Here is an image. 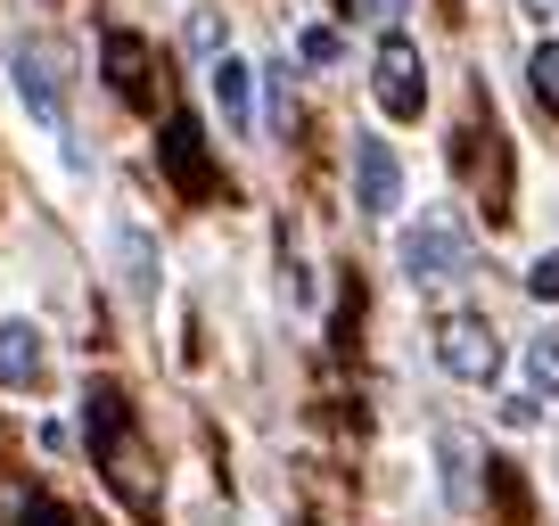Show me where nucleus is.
Masks as SVG:
<instances>
[{
    "mask_svg": "<svg viewBox=\"0 0 559 526\" xmlns=\"http://www.w3.org/2000/svg\"><path fill=\"white\" fill-rule=\"evenodd\" d=\"M395 198H403V165H395V148L386 141H354V206L362 214H395Z\"/></svg>",
    "mask_w": 559,
    "mask_h": 526,
    "instance_id": "obj_5",
    "label": "nucleus"
},
{
    "mask_svg": "<svg viewBox=\"0 0 559 526\" xmlns=\"http://www.w3.org/2000/svg\"><path fill=\"white\" fill-rule=\"evenodd\" d=\"M403 272H412V288H437V280H461V272H469V230H461L453 206L419 214V223L403 230Z\"/></svg>",
    "mask_w": 559,
    "mask_h": 526,
    "instance_id": "obj_1",
    "label": "nucleus"
},
{
    "mask_svg": "<svg viewBox=\"0 0 559 526\" xmlns=\"http://www.w3.org/2000/svg\"><path fill=\"white\" fill-rule=\"evenodd\" d=\"M493 493H502L510 518H526V486H519V469H502V461H493Z\"/></svg>",
    "mask_w": 559,
    "mask_h": 526,
    "instance_id": "obj_18",
    "label": "nucleus"
},
{
    "mask_svg": "<svg viewBox=\"0 0 559 526\" xmlns=\"http://www.w3.org/2000/svg\"><path fill=\"white\" fill-rule=\"evenodd\" d=\"M535 420H543L535 395H510V404H502V428H535Z\"/></svg>",
    "mask_w": 559,
    "mask_h": 526,
    "instance_id": "obj_19",
    "label": "nucleus"
},
{
    "mask_svg": "<svg viewBox=\"0 0 559 526\" xmlns=\"http://www.w3.org/2000/svg\"><path fill=\"white\" fill-rule=\"evenodd\" d=\"M190 50H198V58L223 50V17H214V9H198V17H190Z\"/></svg>",
    "mask_w": 559,
    "mask_h": 526,
    "instance_id": "obj_15",
    "label": "nucleus"
},
{
    "mask_svg": "<svg viewBox=\"0 0 559 526\" xmlns=\"http://www.w3.org/2000/svg\"><path fill=\"white\" fill-rule=\"evenodd\" d=\"M526 379H535V395H559V337H535V346H526Z\"/></svg>",
    "mask_w": 559,
    "mask_h": 526,
    "instance_id": "obj_13",
    "label": "nucleus"
},
{
    "mask_svg": "<svg viewBox=\"0 0 559 526\" xmlns=\"http://www.w3.org/2000/svg\"><path fill=\"white\" fill-rule=\"evenodd\" d=\"M370 83H379V107H386L395 123H412L419 107H428V83H419V50H412L403 34H386V41H379V74H370Z\"/></svg>",
    "mask_w": 559,
    "mask_h": 526,
    "instance_id": "obj_3",
    "label": "nucleus"
},
{
    "mask_svg": "<svg viewBox=\"0 0 559 526\" xmlns=\"http://www.w3.org/2000/svg\"><path fill=\"white\" fill-rule=\"evenodd\" d=\"M17 99L34 107L41 123H58V74H50V58H41V50H17Z\"/></svg>",
    "mask_w": 559,
    "mask_h": 526,
    "instance_id": "obj_9",
    "label": "nucleus"
},
{
    "mask_svg": "<svg viewBox=\"0 0 559 526\" xmlns=\"http://www.w3.org/2000/svg\"><path fill=\"white\" fill-rule=\"evenodd\" d=\"M437 362L453 370V379L486 386V379H502V337H493L477 313H453V321L437 330Z\"/></svg>",
    "mask_w": 559,
    "mask_h": 526,
    "instance_id": "obj_2",
    "label": "nucleus"
},
{
    "mask_svg": "<svg viewBox=\"0 0 559 526\" xmlns=\"http://www.w3.org/2000/svg\"><path fill=\"white\" fill-rule=\"evenodd\" d=\"M526 297H535V304H559V255H543L535 272H526Z\"/></svg>",
    "mask_w": 559,
    "mask_h": 526,
    "instance_id": "obj_17",
    "label": "nucleus"
},
{
    "mask_svg": "<svg viewBox=\"0 0 559 526\" xmlns=\"http://www.w3.org/2000/svg\"><path fill=\"white\" fill-rule=\"evenodd\" d=\"M526 83H535V99L559 116V41H543V50L526 58Z\"/></svg>",
    "mask_w": 559,
    "mask_h": 526,
    "instance_id": "obj_12",
    "label": "nucleus"
},
{
    "mask_svg": "<svg viewBox=\"0 0 559 526\" xmlns=\"http://www.w3.org/2000/svg\"><path fill=\"white\" fill-rule=\"evenodd\" d=\"M107 83L123 91V99H148V50H140V34H107Z\"/></svg>",
    "mask_w": 559,
    "mask_h": 526,
    "instance_id": "obj_8",
    "label": "nucleus"
},
{
    "mask_svg": "<svg viewBox=\"0 0 559 526\" xmlns=\"http://www.w3.org/2000/svg\"><path fill=\"white\" fill-rule=\"evenodd\" d=\"M9 526H74L50 493H9Z\"/></svg>",
    "mask_w": 559,
    "mask_h": 526,
    "instance_id": "obj_11",
    "label": "nucleus"
},
{
    "mask_svg": "<svg viewBox=\"0 0 559 526\" xmlns=\"http://www.w3.org/2000/svg\"><path fill=\"white\" fill-rule=\"evenodd\" d=\"M0 386H41V330L0 321Z\"/></svg>",
    "mask_w": 559,
    "mask_h": 526,
    "instance_id": "obj_6",
    "label": "nucleus"
},
{
    "mask_svg": "<svg viewBox=\"0 0 559 526\" xmlns=\"http://www.w3.org/2000/svg\"><path fill=\"white\" fill-rule=\"evenodd\" d=\"M157 157H165V174H174V190H181V198H214L206 132H198L190 116H174V123H165V141H157Z\"/></svg>",
    "mask_w": 559,
    "mask_h": 526,
    "instance_id": "obj_4",
    "label": "nucleus"
},
{
    "mask_svg": "<svg viewBox=\"0 0 559 526\" xmlns=\"http://www.w3.org/2000/svg\"><path fill=\"white\" fill-rule=\"evenodd\" d=\"M214 99H223L230 132H247V116H255V91H247V67H239V58H214Z\"/></svg>",
    "mask_w": 559,
    "mask_h": 526,
    "instance_id": "obj_10",
    "label": "nucleus"
},
{
    "mask_svg": "<svg viewBox=\"0 0 559 526\" xmlns=\"http://www.w3.org/2000/svg\"><path fill=\"white\" fill-rule=\"evenodd\" d=\"M519 9L526 17H559V0H519Z\"/></svg>",
    "mask_w": 559,
    "mask_h": 526,
    "instance_id": "obj_20",
    "label": "nucleus"
},
{
    "mask_svg": "<svg viewBox=\"0 0 559 526\" xmlns=\"http://www.w3.org/2000/svg\"><path fill=\"white\" fill-rule=\"evenodd\" d=\"M297 50L313 58V67H337V34H330V25H305V34H297Z\"/></svg>",
    "mask_w": 559,
    "mask_h": 526,
    "instance_id": "obj_16",
    "label": "nucleus"
},
{
    "mask_svg": "<svg viewBox=\"0 0 559 526\" xmlns=\"http://www.w3.org/2000/svg\"><path fill=\"white\" fill-rule=\"evenodd\" d=\"M123 428H132L123 395H116V386H91V395H83V437H91V453H116Z\"/></svg>",
    "mask_w": 559,
    "mask_h": 526,
    "instance_id": "obj_7",
    "label": "nucleus"
},
{
    "mask_svg": "<svg viewBox=\"0 0 559 526\" xmlns=\"http://www.w3.org/2000/svg\"><path fill=\"white\" fill-rule=\"evenodd\" d=\"M395 9H403V0H370V17H395Z\"/></svg>",
    "mask_w": 559,
    "mask_h": 526,
    "instance_id": "obj_21",
    "label": "nucleus"
},
{
    "mask_svg": "<svg viewBox=\"0 0 559 526\" xmlns=\"http://www.w3.org/2000/svg\"><path fill=\"white\" fill-rule=\"evenodd\" d=\"M123 263H132V288L148 297V288H157V255H148V239H140V230H123Z\"/></svg>",
    "mask_w": 559,
    "mask_h": 526,
    "instance_id": "obj_14",
    "label": "nucleus"
}]
</instances>
